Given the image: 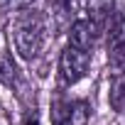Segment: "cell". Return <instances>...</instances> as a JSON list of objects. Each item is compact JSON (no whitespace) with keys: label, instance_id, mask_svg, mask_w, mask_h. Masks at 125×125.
<instances>
[{"label":"cell","instance_id":"obj_1","mask_svg":"<svg viewBox=\"0 0 125 125\" xmlns=\"http://www.w3.org/2000/svg\"><path fill=\"white\" fill-rule=\"evenodd\" d=\"M10 39L17 56L25 61H32L42 52L44 39H47V12L34 10V8L17 12L10 25Z\"/></svg>","mask_w":125,"mask_h":125},{"label":"cell","instance_id":"obj_2","mask_svg":"<svg viewBox=\"0 0 125 125\" xmlns=\"http://www.w3.org/2000/svg\"><path fill=\"white\" fill-rule=\"evenodd\" d=\"M91 59H93V52L66 44L61 56H59V81H61V86L79 83L91 69Z\"/></svg>","mask_w":125,"mask_h":125},{"label":"cell","instance_id":"obj_3","mask_svg":"<svg viewBox=\"0 0 125 125\" xmlns=\"http://www.w3.org/2000/svg\"><path fill=\"white\" fill-rule=\"evenodd\" d=\"M113 5L115 0H83V10H86V20L103 34L108 30V22L113 17Z\"/></svg>","mask_w":125,"mask_h":125},{"label":"cell","instance_id":"obj_4","mask_svg":"<svg viewBox=\"0 0 125 125\" xmlns=\"http://www.w3.org/2000/svg\"><path fill=\"white\" fill-rule=\"evenodd\" d=\"M108 69L115 76L125 74V30L108 37Z\"/></svg>","mask_w":125,"mask_h":125},{"label":"cell","instance_id":"obj_5","mask_svg":"<svg viewBox=\"0 0 125 125\" xmlns=\"http://www.w3.org/2000/svg\"><path fill=\"white\" fill-rule=\"evenodd\" d=\"M98 34H101V32H98L88 20H76V22L71 25V30H69V44L93 52V44H96V37H98Z\"/></svg>","mask_w":125,"mask_h":125},{"label":"cell","instance_id":"obj_6","mask_svg":"<svg viewBox=\"0 0 125 125\" xmlns=\"http://www.w3.org/2000/svg\"><path fill=\"white\" fill-rule=\"evenodd\" d=\"M49 118H52V125H71V120H74V103L66 101L64 96H56L52 101Z\"/></svg>","mask_w":125,"mask_h":125},{"label":"cell","instance_id":"obj_7","mask_svg":"<svg viewBox=\"0 0 125 125\" xmlns=\"http://www.w3.org/2000/svg\"><path fill=\"white\" fill-rule=\"evenodd\" d=\"M108 103L115 113L125 115V76H115L108 91Z\"/></svg>","mask_w":125,"mask_h":125},{"label":"cell","instance_id":"obj_8","mask_svg":"<svg viewBox=\"0 0 125 125\" xmlns=\"http://www.w3.org/2000/svg\"><path fill=\"white\" fill-rule=\"evenodd\" d=\"M34 0H0V15H12V12H22L30 10Z\"/></svg>","mask_w":125,"mask_h":125},{"label":"cell","instance_id":"obj_9","mask_svg":"<svg viewBox=\"0 0 125 125\" xmlns=\"http://www.w3.org/2000/svg\"><path fill=\"white\" fill-rule=\"evenodd\" d=\"M15 76H17L15 64H12L8 56H5V59H0V81L8 83V86H12V83H15Z\"/></svg>","mask_w":125,"mask_h":125},{"label":"cell","instance_id":"obj_10","mask_svg":"<svg viewBox=\"0 0 125 125\" xmlns=\"http://www.w3.org/2000/svg\"><path fill=\"white\" fill-rule=\"evenodd\" d=\"M22 125H39V120H37V115H27Z\"/></svg>","mask_w":125,"mask_h":125}]
</instances>
